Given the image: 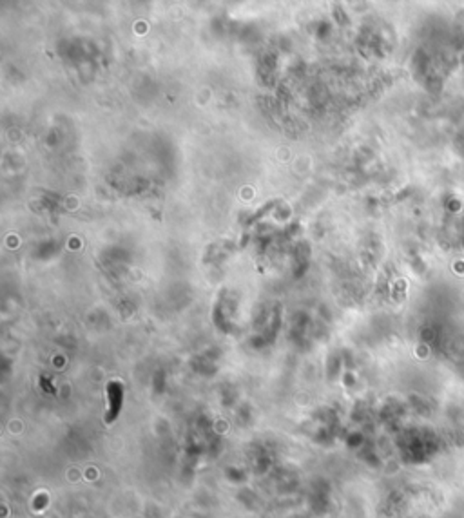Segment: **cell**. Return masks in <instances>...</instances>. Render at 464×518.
<instances>
[{
  "label": "cell",
  "instance_id": "cell-1",
  "mask_svg": "<svg viewBox=\"0 0 464 518\" xmlns=\"http://www.w3.org/2000/svg\"><path fill=\"white\" fill-rule=\"evenodd\" d=\"M109 397H111V413H109V422H111L113 418L118 415V412H120V399H121V393H120V388H118V384H115L113 382L111 384V393H109Z\"/></svg>",
  "mask_w": 464,
  "mask_h": 518
}]
</instances>
